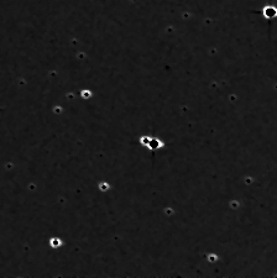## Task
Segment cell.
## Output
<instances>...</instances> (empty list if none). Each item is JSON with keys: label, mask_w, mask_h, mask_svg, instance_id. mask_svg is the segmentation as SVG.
Instances as JSON below:
<instances>
[{"label": "cell", "mask_w": 277, "mask_h": 278, "mask_svg": "<svg viewBox=\"0 0 277 278\" xmlns=\"http://www.w3.org/2000/svg\"><path fill=\"white\" fill-rule=\"evenodd\" d=\"M147 146H149L151 150H157L162 146V144L160 142V141L155 140V139H151V140H149V142H147Z\"/></svg>", "instance_id": "1"}]
</instances>
